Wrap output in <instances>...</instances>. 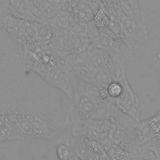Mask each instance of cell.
Wrapping results in <instances>:
<instances>
[{"instance_id":"6da1fadb","label":"cell","mask_w":160,"mask_h":160,"mask_svg":"<svg viewBox=\"0 0 160 160\" xmlns=\"http://www.w3.org/2000/svg\"><path fill=\"white\" fill-rule=\"evenodd\" d=\"M30 70L42 78L50 86L63 92L71 101L73 97L72 82L70 75L59 68L57 63H40Z\"/></svg>"},{"instance_id":"8fae6325","label":"cell","mask_w":160,"mask_h":160,"mask_svg":"<svg viewBox=\"0 0 160 160\" xmlns=\"http://www.w3.org/2000/svg\"><path fill=\"white\" fill-rule=\"evenodd\" d=\"M111 19L102 2H101L94 12L92 21L99 31H102L108 28Z\"/></svg>"},{"instance_id":"8992f818","label":"cell","mask_w":160,"mask_h":160,"mask_svg":"<svg viewBox=\"0 0 160 160\" xmlns=\"http://www.w3.org/2000/svg\"><path fill=\"white\" fill-rule=\"evenodd\" d=\"M126 60L121 51L111 52L106 68L113 81H120L127 77Z\"/></svg>"},{"instance_id":"5bb4252c","label":"cell","mask_w":160,"mask_h":160,"mask_svg":"<svg viewBox=\"0 0 160 160\" xmlns=\"http://www.w3.org/2000/svg\"><path fill=\"white\" fill-rule=\"evenodd\" d=\"M9 11V0H0V16Z\"/></svg>"},{"instance_id":"7c38bea8","label":"cell","mask_w":160,"mask_h":160,"mask_svg":"<svg viewBox=\"0 0 160 160\" xmlns=\"http://www.w3.org/2000/svg\"><path fill=\"white\" fill-rule=\"evenodd\" d=\"M56 149L59 160H72L78 156L74 147L68 144H56Z\"/></svg>"},{"instance_id":"9c48e42d","label":"cell","mask_w":160,"mask_h":160,"mask_svg":"<svg viewBox=\"0 0 160 160\" xmlns=\"http://www.w3.org/2000/svg\"><path fill=\"white\" fill-rule=\"evenodd\" d=\"M121 43V42L116 40L106 33L101 31L98 37L93 40L94 48L101 49L110 52L120 51Z\"/></svg>"},{"instance_id":"ba28073f","label":"cell","mask_w":160,"mask_h":160,"mask_svg":"<svg viewBox=\"0 0 160 160\" xmlns=\"http://www.w3.org/2000/svg\"><path fill=\"white\" fill-rule=\"evenodd\" d=\"M68 38L69 55L81 54L94 47L93 40L71 29L68 31Z\"/></svg>"},{"instance_id":"5b68a950","label":"cell","mask_w":160,"mask_h":160,"mask_svg":"<svg viewBox=\"0 0 160 160\" xmlns=\"http://www.w3.org/2000/svg\"><path fill=\"white\" fill-rule=\"evenodd\" d=\"M22 139L16 129L12 109H0V142Z\"/></svg>"},{"instance_id":"30bf717a","label":"cell","mask_w":160,"mask_h":160,"mask_svg":"<svg viewBox=\"0 0 160 160\" xmlns=\"http://www.w3.org/2000/svg\"><path fill=\"white\" fill-rule=\"evenodd\" d=\"M121 12L131 19L142 21L139 0H118Z\"/></svg>"},{"instance_id":"3957f363","label":"cell","mask_w":160,"mask_h":160,"mask_svg":"<svg viewBox=\"0 0 160 160\" xmlns=\"http://www.w3.org/2000/svg\"><path fill=\"white\" fill-rule=\"evenodd\" d=\"M120 81L123 86L122 91L118 98L112 99L114 103L122 113L138 122L144 105L131 88L127 77Z\"/></svg>"},{"instance_id":"4fadbf2b","label":"cell","mask_w":160,"mask_h":160,"mask_svg":"<svg viewBox=\"0 0 160 160\" xmlns=\"http://www.w3.org/2000/svg\"><path fill=\"white\" fill-rule=\"evenodd\" d=\"M122 89L123 86L122 82L118 81H112L106 87L108 94L112 99L118 98L121 95Z\"/></svg>"},{"instance_id":"52a82bcc","label":"cell","mask_w":160,"mask_h":160,"mask_svg":"<svg viewBox=\"0 0 160 160\" xmlns=\"http://www.w3.org/2000/svg\"><path fill=\"white\" fill-rule=\"evenodd\" d=\"M52 35L49 44L58 57L66 58L69 55L67 29L53 27Z\"/></svg>"},{"instance_id":"7a4b0ae2","label":"cell","mask_w":160,"mask_h":160,"mask_svg":"<svg viewBox=\"0 0 160 160\" xmlns=\"http://www.w3.org/2000/svg\"><path fill=\"white\" fill-rule=\"evenodd\" d=\"M122 31V43L134 50L144 44L148 39V30L142 21L131 19L121 12L118 19Z\"/></svg>"},{"instance_id":"277c9868","label":"cell","mask_w":160,"mask_h":160,"mask_svg":"<svg viewBox=\"0 0 160 160\" xmlns=\"http://www.w3.org/2000/svg\"><path fill=\"white\" fill-rule=\"evenodd\" d=\"M160 139V111L151 117L137 122L132 131L133 143L144 146Z\"/></svg>"},{"instance_id":"9a60e30c","label":"cell","mask_w":160,"mask_h":160,"mask_svg":"<svg viewBox=\"0 0 160 160\" xmlns=\"http://www.w3.org/2000/svg\"><path fill=\"white\" fill-rule=\"evenodd\" d=\"M159 74H160V70H159Z\"/></svg>"}]
</instances>
